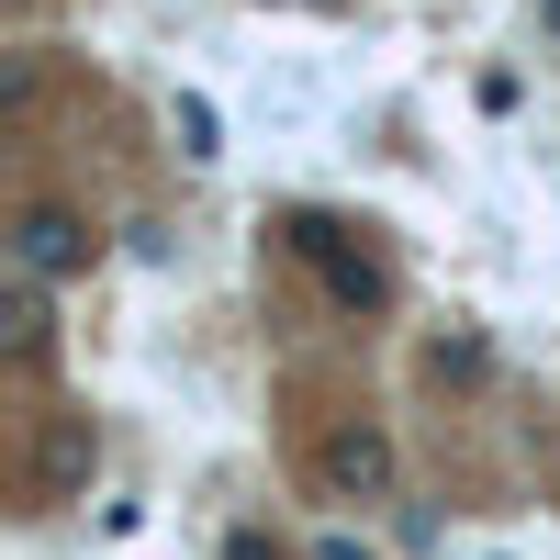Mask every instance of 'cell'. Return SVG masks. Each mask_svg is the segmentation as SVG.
I'll list each match as a JSON object with an SVG mask.
<instances>
[{
	"label": "cell",
	"mask_w": 560,
	"mask_h": 560,
	"mask_svg": "<svg viewBox=\"0 0 560 560\" xmlns=\"http://www.w3.org/2000/svg\"><path fill=\"white\" fill-rule=\"evenodd\" d=\"M314 560H370V549H359V538H325V549H314Z\"/></svg>",
	"instance_id": "obj_8"
},
{
	"label": "cell",
	"mask_w": 560,
	"mask_h": 560,
	"mask_svg": "<svg viewBox=\"0 0 560 560\" xmlns=\"http://www.w3.org/2000/svg\"><path fill=\"white\" fill-rule=\"evenodd\" d=\"M224 560H280V549H269L258 527H236V538H224Z\"/></svg>",
	"instance_id": "obj_7"
},
{
	"label": "cell",
	"mask_w": 560,
	"mask_h": 560,
	"mask_svg": "<svg viewBox=\"0 0 560 560\" xmlns=\"http://www.w3.org/2000/svg\"><path fill=\"white\" fill-rule=\"evenodd\" d=\"M90 471H102V427H90V415H45L23 493H34V504H68V493H90Z\"/></svg>",
	"instance_id": "obj_2"
},
{
	"label": "cell",
	"mask_w": 560,
	"mask_h": 560,
	"mask_svg": "<svg viewBox=\"0 0 560 560\" xmlns=\"http://www.w3.org/2000/svg\"><path fill=\"white\" fill-rule=\"evenodd\" d=\"M314 471H325V493L370 504V493H393V438L370 427V415H348V427H337V438L314 448Z\"/></svg>",
	"instance_id": "obj_3"
},
{
	"label": "cell",
	"mask_w": 560,
	"mask_h": 560,
	"mask_svg": "<svg viewBox=\"0 0 560 560\" xmlns=\"http://www.w3.org/2000/svg\"><path fill=\"white\" fill-rule=\"evenodd\" d=\"M292 247L314 258V280H325V292H337L348 314H382V303H393V269L370 258V247H348V224H325V213H292Z\"/></svg>",
	"instance_id": "obj_1"
},
{
	"label": "cell",
	"mask_w": 560,
	"mask_h": 560,
	"mask_svg": "<svg viewBox=\"0 0 560 560\" xmlns=\"http://www.w3.org/2000/svg\"><path fill=\"white\" fill-rule=\"evenodd\" d=\"M168 124H179V158H213V102H191V90H179Z\"/></svg>",
	"instance_id": "obj_6"
},
{
	"label": "cell",
	"mask_w": 560,
	"mask_h": 560,
	"mask_svg": "<svg viewBox=\"0 0 560 560\" xmlns=\"http://www.w3.org/2000/svg\"><path fill=\"white\" fill-rule=\"evenodd\" d=\"M0 325H12V359H23V370H45V359H57V314H45V280H34V269L12 280V303H0Z\"/></svg>",
	"instance_id": "obj_5"
},
{
	"label": "cell",
	"mask_w": 560,
	"mask_h": 560,
	"mask_svg": "<svg viewBox=\"0 0 560 560\" xmlns=\"http://www.w3.org/2000/svg\"><path fill=\"white\" fill-rule=\"evenodd\" d=\"M549 23H560V0H549Z\"/></svg>",
	"instance_id": "obj_9"
},
{
	"label": "cell",
	"mask_w": 560,
	"mask_h": 560,
	"mask_svg": "<svg viewBox=\"0 0 560 560\" xmlns=\"http://www.w3.org/2000/svg\"><path fill=\"white\" fill-rule=\"evenodd\" d=\"M12 258H23L34 280H79L90 258H102V236H90L79 213H57V202H34V213L12 224Z\"/></svg>",
	"instance_id": "obj_4"
}]
</instances>
